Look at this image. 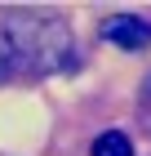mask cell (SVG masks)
<instances>
[{
    "label": "cell",
    "instance_id": "cell-1",
    "mask_svg": "<svg viewBox=\"0 0 151 156\" xmlns=\"http://www.w3.org/2000/svg\"><path fill=\"white\" fill-rule=\"evenodd\" d=\"M98 36L111 40L116 49H147L151 45V23L147 18H138V13H111V18H102V27H98Z\"/></svg>",
    "mask_w": 151,
    "mask_h": 156
},
{
    "label": "cell",
    "instance_id": "cell-2",
    "mask_svg": "<svg viewBox=\"0 0 151 156\" xmlns=\"http://www.w3.org/2000/svg\"><path fill=\"white\" fill-rule=\"evenodd\" d=\"M93 156H133V143L120 129H107V134L93 138Z\"/></svg>",
    "mask_w": 151,
    "mask_h": 156
}]
</instances>
